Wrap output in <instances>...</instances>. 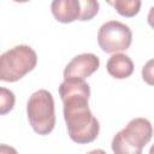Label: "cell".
Here are the masks:
<instances>
[{
    "label": "cell",
    "instance_id": "cell-1",
    "mask_svg": "<svg viewBox=\"0 0 154 154\" xmlns=\"http://www.w3.org/2000/svg\"><path fill=\"white\" fill-rule=\"evenodd\" d=\"M64 105V119L70 138L78 143H90L99 136L100 124L93 116L88 101L90 87L84 79L67 78L59 85Z\"/></svg>",
    "mask_w": 154,
    "mask_h": 154
},
{
    "label": "cell",
    "instance_id": "cell-2",
    "mask_svg": "<svg viewBox=\"0 0 154 154\" xmlns=\"http://www.w3.org/2000/svg\"><path fill=\"white\" fill-rule=\"evenodd\" d=\"M153 128L148 119L135 118L118 131L112 140L114 154H142L143 148L152 140Z\"/></svg>",
    "mask_w": 154,
    "mask_h": 154
},
{
    "label": "cell",
    "instance_id": "cell-3",
    "mask_svg": "<svg viewBox=\"0 0 154 154\" xmlns=\"http://www.w3.org/2000/svg\"><path fill=\"white\" fill-rule=\"evenodd\" d=\"M37 64L36 52L26 45L14 46L0 55V81L17 82Z\"/></svg>",
    "mask_w": 154,
    "mask_h": 154
},
{
    "label": "cell",
    "instance_id": "cell-4",
    "mask_svg": "<svg viewBox=\"0 0 154 154\" xmlns=\"http://www.w3.org/2000/svg\"><path fill=\"white\" fill-rule=\"evenodd\" d=\"M26 114L29 123L38 135H48L55 126V111L53 95L40 89L31 94L26 103Z\"/></svg>",
    "mask_w": 154,
    "mask_h": 154
},
{
    "label": "cell",
    "instance_id": "cell-5",
    "mask_svg": "<svg viewBox=\"0 0 154 154\" xmlns=\"http://www.w3.org/2000/svg\"><path fill=\"white\" fill-rule=\"evenodd\" d=\"M132 41L131 29L122 22L108 20L97 31V43L100 48L111 54L126 51Z\"/></svg>",
    "mask_w": 154,
    "mask_h": 154
},
{
    "label": "cell",
    "instance_id": "cell-6",
    "mask_svg": "<svg viewBox=\"0 0 154 154\" xmlns=\"http://www.w3.org/2000/svg\"><path fill=\"white\" fill-rule=\"evenodd\" d=\"M100 66V59L93 53H82L72 58L64 70V79L79 78L84 79L91 76Z\"/></svg>",
    "mask_w": 154,
    "mask_h": 154
},
{
    "label": "cell",
    "instance_id": "cell-7",
    "mask_svg": "<svg viewBox=\"0 0 154 154\" xmlns=\"http://www.w3.org/2000/svg\"><path fill=\"white\" fill-rule=\"evenodd\" d=\"M54 18L60 23H72L79 19V0H54L51 4Z\"/></svg>",
    "mask_w": 154,
    "mask_h": 154
},
{
    "label": "cell",
    "instance_id": "cell-8",
    "mask_svg": "<svg viewBox=\"0 0 154 154\" xmlns=\"http://www.w3.org/2000/svg\"><path fill=\"white\" fill-rule=\"evenodd\" d=\"M107 72L117 79H124L132 75L134 72V61L131 58L123 53L112 54L106 64Z\"/></svg>",
    "mask_w": 154,
    "mask_h": 154
},
{
    "label": "cell",
    "instance_id": "cell-9",
    "mask_svg": "<svg viewBox=\"0 0 154 154\" xmlns=\"http://www.w3.org/2000/svg\"><path fill=\"white\" fill-rule=\"evenodd\" d=\"M114 6L116 11L123 17H134L140 12L142 2L140 0H116L109 2Z\"/></svg>",
    "mask_w": 154,
    "mask_h": 154
},
{
    "label": "cell",
    "instance_id": "cell-10",
    "mask_svg": "<svg viewBox=\"0 0 154 154\" xmlns=\"http://www.w3.org/2000/svg\"><path fill=\"white\" fill-rule=\"evenodd\" d=\"M16 103V96L12 90L0 87V116L7 114L12 111Z\"/></svg>",
    "mask_w": 154,
    "mask_h": 154
},
{
    "label": "cell",
    "instance_id": "cell-11",
    "mask_svg": "<svg viewBox=\"0 0 154 154\" xmlns=\"http://www.w3.org/2000/svg\"><path fill=\"white\" fill-rule=\"evenodd\" d=\"M81 14L78 20H90L99 12V2L95 0H79Z\"/></svg>",
    "mask_w": 154,
    "mask_h": 154
},
{
    "label": "cell",
    "instance_id": "cell-12",
    "mask_svg": "<svg viewBox=\"0 0 154 154\" xmlns=\"http://www.w3.org/2000/svg\"><path fill=\"white\" fill-rule=\"evenodd\" d=\"M152 64H153V60H149L147 63L146 66H143V70H142V76H143V79L148 83V84H153V81H152V77H153V73H152Z\"/></svg>",
    "mask_w": 154,
    "mask_h": 154
},
{
    "label": "cell",
    "instance_id": "cell-13",
    "mask_svg": "<svg viewBox=\"0 0 154 154\" xmlns=\"http://www.w3.org/2000/svg\"><path fill=\"white\" fill-rule=\"evenodd\" d=\"M0 154H18V152L8 144H0Z\"/></svg>",
    "mask_w": 154,
    "mask_h": 154
},
{
    "label": "cell",
    "instance_id": "cell-14",
    "mask_svg": "<svg viewBox=\"0 0 154 154\" xmlns=\"http://www.w3.org/2000/svg\"><path fill=\"white\" fill-rule=\"evenodd\" d=\"M87 154H107L103 149H94V150H90V152H88Z\"/></svg>",
    "mask_w": 154,
    "mask_h": 154
}]
</instances>
